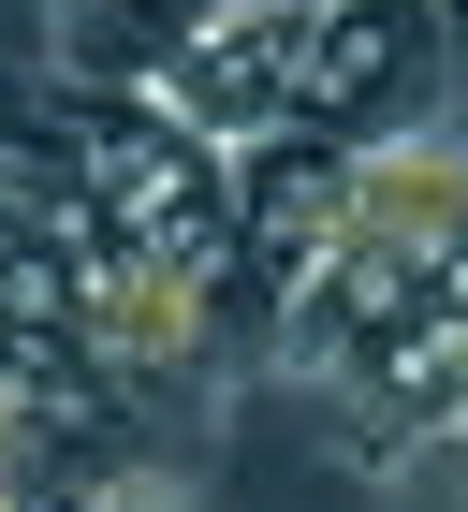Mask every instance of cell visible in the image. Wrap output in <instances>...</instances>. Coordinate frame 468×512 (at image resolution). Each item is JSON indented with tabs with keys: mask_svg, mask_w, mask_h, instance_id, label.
<instances>
[{
	"mask_svg": "<svg viewBox=\"0 0 468 512\" xmlns=\"http://www.w3.org/2000/svg\"><path fill=\"white\" fill-rule=\"evenodd\" d=\"M351 249L425 264V278H468V132L454 118L351 132Z\"/></svg>",
	"mask_w": 468,
	"mask_h": 512,
	"instance_id": "obj_2",
	"label": "cell"
},
{
	"mask_svg": "<svg viewBox=\"0 0 468 512\" xmlns=\"http://www.w3.org/2000/svg\"><path fill=\"white\" fill-rule=\"evenodd\" d=\"M191 15H278V30H293V15H322V0H191Z\"/></svg>",
	"mask_w": 468,
	"mask_h": 512,
	"instance_id": "obj_6",
	"label": "cell"
},
{
	"mask_svg": "<svg viewBox=\"0 0 468 512\" xmlns=\"http://www.w3.org/2000/svg\"><path fill=\"white\" fill-rule=\"evenodd\" d=\"M454 15H468V0H454Z\"/></svg>",
	"mask_w": 468,
	"mask_h": 512,
	"instance_id": "obj_8",
	"label": "cell"
},
{
	"mask_svg": "<svg viewBox=\"0 0 468 512\" xmlns=\"http://www.w3.org/2000/svg\"><path fill=\"white\" fill-rule=\"evenodd\" d=\"M425 454H439V469H468V425H454V439H425Z\"/></svg>",
	"mask_w": 468,
	"mask_h": 512,
	"instance_id": "obj_7",
	"label": "cell"
},
{
	"mask_svg": "<svg viewBox=\"0 0 468 512\" xmlns=\"http://www.w3.org/2000/svg\"><path fill=\"white\" fill-rule=\"evenodd\" d=\"M425 74H439V15H425V0H322V15H308V88H293V118L395 132V118H425Z\"/></svg>",
	"mask_w": 468,
	"mask_h": 512,
	"instance_id": "obj_4",
	"label": "cell"
},
{
	"mask_svg": "<svg viewBox=\"0 0 468 512\" xmlns=\"http://www.w3.org/2000/svg\"><path fill=\"white\" fill-rule=\"evenodd\" d=\"M44 512H191V483L147 469V454H74V469L44 483Z\"/></svg>",
	"mask_w": 468,
	"mask_h": 512,
	"instance_id": "obj_5",
	"label": "cell"
},
{
	"mask_svg": "<svg viewBox=\"0 0 468 512\" xmlns=\"http://www.w3.org/2000/svg\"><path fill=\"white\" fill-rule=\"evenodd\" d=\"M293 88H308V15L278 30V15H191V30L161 44L147 103H176L191 132H220V147H264V132H293Z\"/></svg>",
	"mask_w": 468,
	"mask_h": 512,
	"instance_id": "obj_3",
	"label": "cell"
},
{
	"mask_svg": "<svg viewBox=\"0 0 468 512\" xmlns=\"http://www.w3.org/2000/svg\"><path fill=\"white\" fill-rule=\"evenodd\" d=\"M59 322L117 395H191L220 366V264H176V249L59 205Z\"/></svg>",
	"mask_w": 468,
	"mask_h": 512,
	"instance_id": "obj_1",
	"label": "cell"
}]
</instances>
